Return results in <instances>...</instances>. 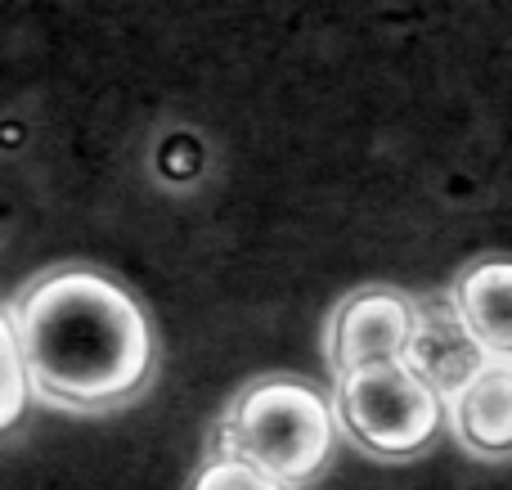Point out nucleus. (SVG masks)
I'll return each mask as SVG.
<instances>
[{
	"label": "nucleus",
	"mask_w": 512,
	"mask_h": 490,
	"mask_svg": "<svg viewBox=\"0 0 512 490\" xmlns=\"http://www.w3.org/2000/svg\"><path fill=\"white\" fill-rule=\"evenodd\" d=\"M32 392L54 410L108 414L153 383L158 342L144 302L95 266H59L5 306Z\"/></svg>",
	"instance_id": "f257e3e1"
},
{
	"label": "nucleus",
	"mask_w": 512,
	"mask_h": 490,
	"mask_svg": "<svg viewBox=\"0 0 512 490\" xmlns=\"http://www.w3.org/2000/svg\"><path fill=\"white\" fill-rule=\"evenodd\" d=\"M337 432V405L315 383L297 374H265L230 401L207 455L248 459L283 486H306L328 468Z\"/></svg>",
	"instance_id": "f03ea898"
},
{
	"label": "nucleus",
	"mask_w": 512,
	"mask_h": 490,
	"mask_svg": "<svg viewBox=\"0 0 512 490\" xmlns=\"http://www.w3.org/2000/svg\"><path fill=\"white\" fill-rule=\"evenodd\" d=\"M333 405L346 437L382 464L418 459L436 441L441 423L450 419V401L405 360L337 374Z\"/></svg>",
	"instance_id": "7ed1b4c3"
},
{
	"label": "nucleus",
	"mask_w": 512,
	"mask_h": 490,
	"mask_svg": "<svg viewBox=\"0 0 512 490\" xmlns=\"http://www.w3.org/2000/svg\"><path fill=\"white\" fill-rule=\"evenodd\" d=\"M418 324V297L387 284H369L346 293L328 315L324 356L333 374L360 365H387L409 356V338Z\"/></svg>",
	"instance_id": "20e7f679"
},
{
	"label": "nucleus",
	"mask_w": 512,
	"mask_h": 490,
	"mask_svg": "<svg viewBox=\"0 0 512 490\" xmlns=\"http://www.w3.org/2000/svg\"><path fill=\"white\" fill-rule=\"evenodd\" d=\"M490 360L495 356H490L486 342L477 338L468 315L459 311L454 293L418 297V324H414L409 356H405V365L414 369V374H423L445 401H454Z\"/></svg>",
	"instance_id": "39448f33"
},
{
	"label": "nucleus",
	"mask_w": 512,
	"mask_h": 490,
	"mask_svg": "<svg viewBox=\"0 0 512 490\" xmlns=\"http://www.w3.org/2000/svg\"><path fill=\"white\" fill-rule=\"evenodd\" d=\"M450 428L477 459H512V360H490L450 401Z\"/></svg>",
	"instance_id": "423d86ee"
},
{
	"label": "nucleus",
	"mask_w": 512,
	"mask_h": 490,
	"mask_svg": "<svg viewBox=\"0 0 512 490\" xmlns=\"http://www.w3.org/2000/svg\"><path fill=\"white\" fill-rule=\"evenodd\" d=\"M454 302L495 360H512V261L486 257L454 279Z\"/></svg>",
	"instance_id": "0eeeda50"
},
{
	"label": "nucleus",
	"mask_w": 512,
	"mask_h": 490,
	"mask_svg": "<svg viewBox=\"0 0 512 490\" xmlns=\"http://www.w3.org/2000/svg\"><path fill=\"white\" fill-rule=\"evenodd\" d=\"M189 490H292L279 477H270L265 468L248 464L234 455H207V464L198 468V477L189 482Z\"/></svg>",
	"instance_id": "6e6552de"
}]
</instances>
